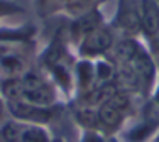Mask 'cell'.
<instances>
[{
    "label": "cell",
    "mask_w": 159,
    "mask_h": 142,
    "mask_svg": "<svg viewBox=\"0 0 159 142\" xmlns=\"http://www.w3.org/2000/svg\"><path fill=\"white\" fill-rule=\"evenodd\" d=\"M141 24L149 36L159 32V5L156 0H144L141 10Z\"/></svg>",
    "instance_id": "obj_3"
},
{
    "label": "cell",
    "mask_w": 159,
    "mask_h": 142,
    "mask_svg": "<svg viewBox=\"0 0 159 142\" xmlns=\"http://www.w3.org/2000/svg\"><path fill=\"white\" fill-rule=\"evenodd\" d=\"M78 142H115V135H107L97 129H85Z\"/></svg>",
    "instance_id": "obj_4"
},
{
    "label": "cell",
    "mask_w": 159,
    "mask_h": 142,
    "mask_svg": "<svg viewBox=\"0 0 159 142\" xmlns=\"http://www.w3.org/2000/svg\"><path fill=\"white\" fill-rule=\"evenodd\" d=\"M112 44V36L107 29H95L90 34L85 36L81 44V53L86 56H93L98 53H103L105 49H108Z\"/></svg>",
    "instance_id": "obj_2"
},
{
    "label": "cell",
    "mask_w": 159,
    "mask_h": 142,
    "mask_svg": "<svg viewBox=\"0 0 159 142\" xmlns=\"http://www.w3.org/2000/svg\"><path fill=\"white\" fill-rule=\"evenodd\" d=\"M0 139L3 142H54L46 127L20 120H10L0 127Z\"/></svg>",
    "instance_id": "obj_1"
}]
</instances>
